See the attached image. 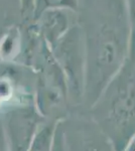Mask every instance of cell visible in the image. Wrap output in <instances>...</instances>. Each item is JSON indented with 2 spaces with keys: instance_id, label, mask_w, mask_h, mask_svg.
Instances as JSON below:
<instances>
[{
  "instance_id": "277c9868",
  "label": "cell",
  "mask_w": 135,
  "mask_h": 151,
  "mask_svg": "<svg viewBox=\"0 0 135 151\" xmlns=\"http://www.w3.org/2000/svg\"><path fill=\"white\" fill-rule=\"evenodd\" d=\"M73 12L68 9H46L34 20L43 43L50 50L56 47L61 38L74 25L70 16Z\"/></svg>"
},
{
  "instance_id": "52a82bcc",
  "label": "cell",
  "mask_w": 135,
  "mask_h": 151,
  "mask_svg": "<svg viewBox=\"0 0 135 151\" xmlns=\"http://www.w3.org/2000/svg\"><path fill=\"white\" fill-rule=\"evenodd\" d=\"M51 135H53V129L51 126L43 128V130L38 134L34 140L32 151H50Z\"/></svg>"
},
{
  "instance_id": "30bf717a",
  "label": "cell",
  "mask_w": 135,
  "mask_h": 151,
  "mask_svg": "<svg viewBox=\"0 0 135 151\" xmlns=\"http://www.w3.org/2000/svg\"><path fill=\"white\" fill-rule=\"evenodd\" d=\"M0 151H7L6 141L4 137V133L2 130V126L0 125Z\"/></svg>"
},
{
  "instance_id": "5b68a950",
  "label": "cell",
  "mask_w": 135,
  "mask_h": 151,
  "mask_svg": "<svg viewBox=\"0 0 135 151\" xmlns=\"http://www.w3.org/2000/svg\"><path fill=\"white\" fill-rule=\"evenodd\" d=\"M20 33L17 27L12 26L0 38V58L11 60L19 52Z\"/></svg>"
},
{
  "instance_id": "7a4b0ae2",
  "label": "cell",
  "mask_w": 135,
  "mask_h": 151,
  "mask_svg": "<svg viewBox=\"0 0 135 151\" xmlns=\"http://www.w3.org/2000/svg\"><path fill=\"white\" fill-rule=\"evenodd\" d=\"M51 52L63 72L66 85L76 97H79L86 78V50L82 26L74 24Z\"/></svg>"
},
{
  "instance_id": "ba28073f",
  "label": "cell",
  "mask_w": 135,
  "mask_h": 151,
  "mask_svg": "<svg viewBox=\"0 0 135 151\" xmlns=\"http://www.w3.org/2000/svg\"><path fill=\"white\" fill-rule=\"evenodd\" d=\"M34 2L35 0H19V7H20V13L22 17H32Z\"/></svg>"
},
{
  "instance_id": "8fae6325",
  "label": "cell",
  "mask_w": 135,
  "mask_h": 151,
  "mask_svg": "<svg viewBox=\"0 0 135 151\" xmlns=\"http://www.w3.org/2000/svg\"><path fill=\"white\" fill-rule=\"evenodd\" d=\"M124 151H135V135L133 137H131V140H130L129 144L126 146Z\"/></svg>"
},
{
  "instance_id": "6da1fadb",
  "label": "cell",
  "mask_w": 135,
  "mask_h": 151,
  "mask_svg": "<svg viewBox=\"0 0 135 151\" xmlns=\"http://www.w3.org/2000/svg\"><path fill=\"white\" fill-rule=\"evenodd\" d=\"M83 28L86 50V77L91 93L100 97L129 55L131 15L126 0H103Z\"/></svg>"
},
{
  "instance_id": "8992f818",
  "label": "cell",
  "mask_w": 135,
  "mask_h": 151,
  "mask_svg": "<svg viewBox=\"0 0 135 151\" xmlns=\"http://www.w3.org/2000/svg\"><path fill=\"white\" fill-rule=\"evenodd\" d=\"M79 6V0H35L32 19L35 20L41 12L46 9L60 8L76 11Z\"/></svg>"
},
{
  "instance_id": "9c48e42d",
  "label": "cell",
  "mask_w": 135,
  "mask_h": 151,
  "mask_svg": "<svg viewBox=\"0 0 135 151\" xmlns=\"http://www.w3.org/2000/svg\"><path fill=\"white\" fill-rule=\"evenodd\" d=\"M83 151H109L108 149H106V147H105L104 145L102 144H98L97 142H89L87 145L85 146L84 150Z\"/></svg>"
},
{
  "instance_id": "3957f363",
  "label": "cell",
  "mask_w": 135,
  "mask_h": 151,
  "mask_svg": "<svg viewBox=\"0 0 135 151\" xmlns=\"http://www.w3.org/2000/svg\"><path fill=\"white\" fill-rule=\"evenodd\" d=\"M133 57L128 55L124 65L112 80L115 89L112 91L109 106V119L114 126L124 129L135 121V69Z\"/></svg>"
}]
</instances>
